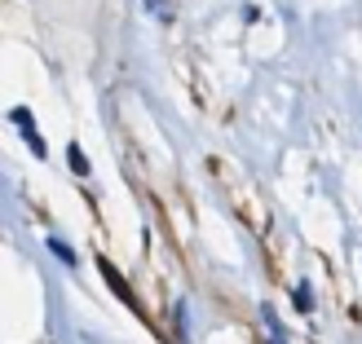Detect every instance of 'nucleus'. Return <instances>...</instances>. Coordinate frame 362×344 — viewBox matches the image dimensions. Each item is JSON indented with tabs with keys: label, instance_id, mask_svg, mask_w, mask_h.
Returning a JSON list of instances; mask_svg holds the SVG:
<instances>
[{
	"label": "nucleus",
	"instance_id": "7ed1b4c3",
	"mask_svg": "<svg viewBox=\"0 0 362 344\" xmlns=\"http://www.w3.org/2000/svg\"><path fill=\"white\" fill-rule=\"evenodd\" d=\"M53 251H58V256H62L66 265H71V261H76V256H71V247H66V243H58V239H53Z\"/></svg>",
	"mask_w": 362,
	"mask_h": 344
},
{
	"label": "nucleus",
	"instance_id": "f03ea898",
	"mask_svg": "<svg viewBox=\"0 0 362 344\" xmlns=\"http://www.w3.org/2000/svg\"><path fill=\"white\" fill-rule=\"evenodd\" d=\"M71 168H76V172H80V177H84V172H88V159H84V155H80V150H76V146H71Z\"/></svg>",
	"mask_w": 362,
	"mask_h": 344
},
{
	"label": "nucleus",
	"instance_id": "f257e3e1",
	"mask_svg": "<svg viewBox=\"0 0 362 344\" xmlns=\"http://www.w3.org/2000/svg\"><path fill=\"white\" fill-rule=\"evenodd\" d=\"M102 274H106V283H111V287H115V292H119L124 300H133V296H129V287H124V278H119V274H115V269L106 265V261H102Z\"/></svg>",
	"mask_w": 362,
	"mask_h": 344
}]
</instances>
